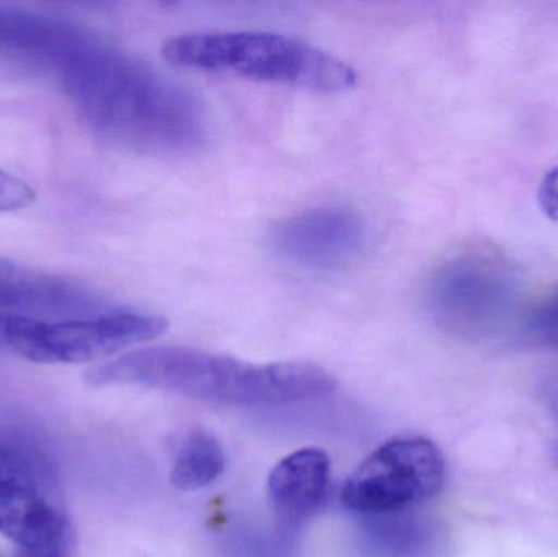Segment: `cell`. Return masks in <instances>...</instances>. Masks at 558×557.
Returning <instances> with one entry per match:
<instances>
[{
    "mask_svg": "<svg viewBox=\"0 0 558 557\" xmlns=\"http://www.w3.org/2000/svg\"><path fill=\"white\" fill-rule=\"evenodd\" d=\"M166 330L163 317L118 307L59 320L0 313V352L43 365H75L157 339Z\"/></svg>",
    "mask_w": 558,
    "mask_h": 557,
    "instance_id": "5",
    "label": "cell"
},
{
    "mask_svg": "<svg viewBox=\"0 0 558 557\" xmlns=\"http://www.w3.org/2000/svg\"><path fill=\"white\" fill-rule=\"evenodd\" d=\"M90 385L160 389L198 401L271 405L314 401L337 389L315 363H251L186 347H147L88 370Z\"/></svg>",
    "mask_w": 558,
    "mask_h": 557,
    "instance_id": "2",
    "label": "cell"
},
{
    "mask_svg": "<svg viewBox=\"0 0 558 557\" xmlns=\"http://www.w3.org/2000/svg\"><path fill=\"white\" fill-rule=\"evenodd\" d=\"M110 310L113 304L75 281L0 258V313L82 317Z\"/></svg>",
    "mask_w": 558,
    "mask_h": 557,
    "instance_id": "9",
    "label": "cell"
},
{
    "mask_svg": "<svg viewBox=\"0 0 558 557\" xmlns=\"http://www.w3.org/2000/svg\"><path fill=\"white\" fill-rule=\"evenodd\" d=\"M20 557H62L61 548L41 549V552H22Z\"/></svg>",
    "mask_w": 558,
    "mask_h": 557,
    "instance_id": "16",
    "label": "cell"
},
{
    "mask_svg": "<svg viewBox=\"0 0 558 557\" xmlns=\"http://www.w3.org/2000/svg\"><path fill=\"white\" fill-rule=\"evenodd\" d=\"M35 199V189L28 182L0 169V213L28 208Z\"/></svg>",
    "mask_w": 558,
    "mask_h": 557,
    "instance_id": "14",
    "label": "cell"
},
{
    "mask_svg": "<svg viewBox=\"0 0 558 557\" xmlns=\"http://www.w3.org/2000/svg\"><path fill=\"white\" fill-rule=\"evenodd\" d=\"M526 330L536 339L558 342V288L527 314Z\"/></svg>",
    "mask_w": 558,
    "mask_h": 557,
    "instance_id": "13",
    "label": "cell"
},
{
    "mask_svg": "<svg viewBox=\"0 0 558 557\" xmlns=\"http://www.w3.org/2000/svg\"><path fill=\"white\" fill-rule=\"evenodd\" d=\"M330 481V458L320 448H302L282 458L268 477L279 522L294 529L312 519L327 500Z\"/></svg>",
    "mask_w": 558,
    "mask_h": 557,
    "instance_id": "10",
    "label": "cell"
},
{
    "mask_svg": "<svg viewBox=\"0 0 558 557\" xmlns=\"http://www.w3.org/2000/svg\"><path fill=\"white\" fill-rule=\"evenodd\" d=\"M523 287L517 265L494 249L461 252L436 268L425 307L436 326L469 340L500 336L517 320Z\"/></svg>",
    "mask_w": 558,
    "mask_h": 557,
    "instance_id": "4",
    "label": "cell"
},
{
    "mask_svg": "<svg viewBox=\"0 0 558 557\" xmlns=\"http://www.w3.org/2000/svg\"><path fill=\"white\" fill-rule=\"evenodd\" d=\"M367 244V222L360 213L343 206L289 216L268 234V245L278 258L312 271L343 270L360 261Z\"/></svg>",
    "mask_w": 558,
    "mask_h": 557,
    "instance_id": "7",
    "label": "cell"
},
{
    "mask_svg": "<svg viewBox=\"0 0 558 557\" xmlns=\"http://www.w3.org/2000/svg\"><path fill=\"white\" fill-rule=\"evenodd\" d=\"M226 470V451L218 438L198 431L190 434L173 461V487L183 493H195L215 483Z\"/></svg>",
    "mask_w": 558,
    "mask_h": 557,
    "instance_id": "11",
    "label": "cell"
},
{
    "mask_svg": "<svg viewBox=\"0 0 558 557\" xmlns=\"http://www.w3.org/2000/svg\"><path fill=\"white\" fill-rule=\"evenodd\" d=\"M162 52L167 61L179 68L320 94L351 90L360 78L343 59L277 33H186L170 38Z\"/></svg>",
    "mask_w": 558,
    "mask_h": 557,
    "instance_id": "3",
    "label": "cell"
},
{
    "mask_svg": "<svg viewBox=\"0 0 558 557\" xmlns=\"http://www.w3.org/2000/svg\"><path fill=\"white\" fill-rule=\"evenodd\" d=\"M64 532L41 468L25 451L0 447V535L22 552H41L61 548Z\"/></svg>",
    "mask_w": 558,
    "mask_h": 557,
    "instance_id": "8",
    "label": "cell"
},
{
    "mask_svg": "<svg viewBox=\"0 0 558 557\" xmlns=\"http://www.w3.org/2000/svg\"><path fill=\"white\" fill-rule=\"evenodd\" d=\"M446 461L428 438H396L377 448L344 484L341 500L351 512L392 516L441 493Z\"/></svg>",
    "mask_w": 558,
    "mask_h": 557,
    "instance_id": "6",
    "label": "cell"
},
{
    "mask_svg": "<svg viewBox=\"0 0 558 557\" xmlns=\"http://www.w3.org/2000/svg\"><path fill=\"white\" fill-rule=\"evenodd\" d=\"M376 545L386 557H425L435 549L438 535L418 520H390L376 526Z\"/></svg>",
    "mask_w": 558,
    "mask_h": 557,
    "instance_id": "12",
    "label": "cell"
},
{
    "mask_svg": "<svg viewBox=\"0 0 558 557\" xmlns=\"http://www.w3.org/2000/svg\"><path fill=\"white\" fill-rule=\"evenodd\" d=\"M541 199L550 215L558 216V170L550 172L544 180Z\"/></svg>",
    "mask_w": 558,
    "mask_h": 557,
    "instance_id": "15",
    "label": "cell"
},
{
    "mask_svg": "<svg viewBox=\"0 0 558 557\" xmlns=\"http://www.w3.org/2000/svg\"><path fill=\"white\" fill-rule=\"evenodd\" d=\"M29 68L52 75L78 117L111 143L156 156L205 144V113L183 85L75 23L56 19Z\"/></svg>",
    "mask_w": 558,
    "mask_h": 557,
    "instance_id": "1",
    "label": "cell"
}]
</instances>
